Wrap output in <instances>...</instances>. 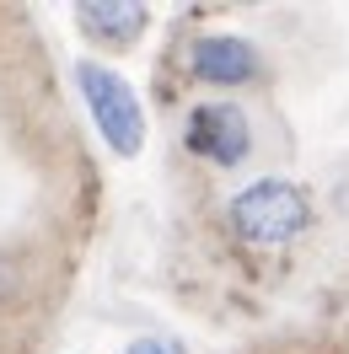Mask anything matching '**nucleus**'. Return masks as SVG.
Returning a JSON list of instances; mask_svg holds the SVG:
<instances>
[{
    "label": "nucleus",
    "instance_id": "f257e3e1",
    "mask_svg": "<svg viewBox=\"0 0 349 354\" xmlns=\"http://www.w3.org/2000/svg\"><path fill=\"white\" fill-rule=\"evenodd\" d=\"M312 221V204L296 183H253L231 199V225L242 242L253 247H280L290 236H301Z\"/></svg>",
    "mask_w": 349,
    "mask_h": 354
},
{
    "label": "nucleus",
    "instance_id": "f03ea898",
    "mask_svg": "<svg viewBox=\"0 0 349 354\" xmlns=\"http://www.w3.org/2000/svg\"><path fill=\"white\" fill-rule=\"evenodd\" d=\"M75 81L87 91V108H91V118H97L102 140H108L118 156H134L145 145V113L134 102V91L102 65H75Z\"/></svg>",
    "mask_w": 349,
    "mask_h": 354
},
{
    "label": "nucleus",
    "instance_id": "7ed1b4c3",
    "mask_svg": "<svg viewBox=\"0 0 349 354\" xmlns=\"http://www.w3.org/2000/svg\"><path fill=\"white\" fill-rule=\"evenodd\" d=\"M188 145L199 156H215L220 167H237L247 145H253V134H247V113L231 108V102H210V108L194 113V124H188Z\"/></svg>",
    "mask_w": 349,
    "mask_h": 354
},
{
    "label": "nucleus",
    "instance_id": "20e7f679",
    "mask_svg": "<svg viewBox=\"0 0 349 354\" xmlns=\"http://www.w3.org/2000/svg\"><path fill=\"white\" fill-rule=\"evenodd\" d=\"M194 70L215 86H242L258 75V54L242 44V38H204L194 48Z\"/></svg>",
    "mask_w": 349,
    "mask_h": 354
},
{
    "label": "nucleus",
    "instance_id": "39448f33",
    "mask_svg": "<svg viewBox=\"0 0 349 354\" xmlns=\"http://www.w3.org/2000/svg\"><path fill=\"white\" fill-rule=\"evenodd\" d=\"M81 27L102 44H129L145 32V6H129V0H87L81 6Z\"/></svg>",
    "mask_w": 349,
    "mask_h": 354
},
{
    "label": "nucleus",
    "instance_id": "423d86ee",
    "mask_svg": "<svg viewBox=\"0 0 349 354\" xmlns=\"http://www.w3.org/2000/svg\"><path fill=\"white\" fill-rule=\"evenodd\" d=\"M124 354H167V349H161V344H151V338H140V344H129Z\"/></svg>",
    "mask_w": 349,
    "mask_h": 354
}]
</instances>
